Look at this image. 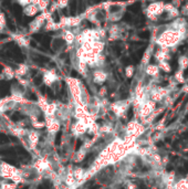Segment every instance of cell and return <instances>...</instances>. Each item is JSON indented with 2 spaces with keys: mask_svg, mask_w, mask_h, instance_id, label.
I'll return each mask as SVG.
<instances>
[{
  "mask_svg": "<svg viewBox=\"0 0 188 189\" xmlns=\"http://www.w3.org/2000/svg\"><path fill=\"white\" fill-rule=\"evenodd\" d=\"M61 137H62V132H59L57 135H55V140H54V143H55V145H60L61 143Z\"/></svg>",
  "mask_w": 188,
  "mask_h": 189,
  "instance_id": "cell-23",
  "label": "cell"
},
{
  "mask_svg": "<svg viewBox=\"0 0 188 189\" xmlns=\"http://www.w3.org/2000/svg\"><path fill=\"white\" fill-rule=\"evenodd\" d=\"M62 45H63V41H62V39H55V40H54V49L55 50L60 49Z\"/></svg>",
  "mask_w": 188,
  "mask_h": 189,
  "instance_id": "cell-19",
  "label": "cell"
},
{
  "mask_svg": "<svg viewBox=\"0 0 188 189\" xmlns=\"http://www.w3.org/2000/svg\"><path fill=\"white\" fill-rule=\"evenodd\" d=\"M146 73L148 74V75H151V76H156V75H158V73H159V67H158V65L151 64V65L147 66Z\"/></svg>",
  "mask_w": 188,
  "mask_h": 189,
  "instance_id": "cell-7",
  "label": "cell"
},
{
  "mask_svg": "<svg viewBox=\"0 0 188 189\" xmlns=\"http://www.w3.org/2000/svg\"><path fill=\"white\" fill-rule=\"evenodd\" d=\"M12 12H13V15H15V17L17 18L18 20H20V21H22V9H21V7L19 6V5H13L12 6Z\"/></svg>",
  "mask_w": 188,
  "mask_h": 189,
  "instance_id": "cell-8",
  "label": "cell"
},
{
  "mask_svg": "<svg viewBox=\"0 0 188 189\" xmlns=\"http://www.w3.org/2000/svg\"><path fill=\"white\" fill-rule=\"evenodd\" d=\"M1 71H2V65L0 64V73H1Z\"/></svg>",
  "mask_w": 188,
  "mask_h": 189,
  "instance_id": "cell-32",
  "label": "cell"
},
{
  "mask_svg": "<svg viewBox=\"0 0 188 189\" xmlns=\"http://www.w3.org/2000/svg\"><path fill=\"white\" fill-rule=\"evenodd\" d=\"M178 66H179V70L181 71H185L188 67V58L186 55H181L178 59Z\"/></svg>",
  "mask_w": 188,
  "mask_h": 189,
  "instance_id": "cell-10",
  "label": "cell"
},
{
  "mask_svg": "<svg viewBox=\"0 0 188 189\" xmlns=\"http://www.w3.org/2000/svg\"><path fill=\"white\" fill-rule=\"evenodd\" d=\"M97 1H103V0H97Z\"/></svg>",
  "mask_w": 188,
  "mask_h": 189,
  "instance_id": "cell-33",
  "label": "cell"
},
{
  "mask_svg": "<svg viewBox=\"0 0 188 189\" xmlns=\"http://www.w3.org/2000/svg\"><path fill=\"white\" fill-rule=\"evenodd\" d=\"M183 92H185V93H188V84L184 85V87H183Z\"/></svg>",
  "mask_w": 188,
  "mask_h": 189,
  "instance_id": "cell-29",
  "label": "cell"
},
{
  "mask_svg": "<svg viewBox=\"0 0 188 189\" xmlns=\"http://www.w3.org/2000/svg\"><path fill=\"white\" fill-rule=\"evenodd\" d=\"M19 189H29L28 186H25V187H22V188H19Z\"/></svg>",
  "mask_w": 188,
  "mask_h": 189,
  "instance_id": "cell-31",
  "label": "cell"
},
{
  "mask_svg": "<svg viewBox=\"0 0 188 189\" xmlns=\"http://www.w3.org/2000/svg\"><path fill=\"white\" fill-rule=\"evenodd\" d=\"M33 60H34V62H37V63L40 64V65H42V64H44V63L49 62V58L43 57V55H40V54H35V55H33Z\"/></svg>",
  "mask_w": 188,
  "mask_h": 189,
  "instance_id": "cell-15",
  "label": "cell"
},
{
  "mask_svg": "<svg viewBox=\"0 0 188 189\" xmlns=\"http://www.w3.org/2000/svg\"><path fill=\"white\" fill-rule=\"evenodd\" d=\"M132 74H133V67L132 66H127V69H126V75L127 76H132Z\"/></svg>",
  "mask_w": 188,
  "mask_h": 189,
  "instance_id": "cell-25",
  "label": "cell"
},
{
  "mask_svg": "<svg viewBox=\"0 0 188 189\" xmlns=\"http://www.w3.org/2000/svg\"><path fill=\"white\" fill-rule=\"evenodd\" d=\"M81 145H82V140H77V146H75V150H79V149H80V147H81Z\"/></svg>",
  "mask_w": 188,
  "mask_h": 189,
  "instance_id": "cell-26",
  "label": "cell"
},
{
  "mask_svg": "<svg viewBox=\"0 0 188 189\" xmlns=\"http://www.w3.org/2000/svg\"><path fill=\"white\" fill-rule=\"evenodd\" d=\"M174 79L176 83H184L185 82V77H184V71L181 70H177L175 74H174Z\"/></svg>",
  "mask_w": 188,
  "mask_h": 189,
  "instance_id": "cell-13",
  "label": "cell"
},
{
  "mask_svg": "<svg viewBox=\"0 0 188 189\" xmlns=\"http://www.w3.org/2000/svg\"><path fill=\"white\" fill-rule=\"evenodd\" d=\"M155 106H156V103L154 101H148L142 107V115L145 116V117L149 116L155 111Z\"/></svg>",
  "mask_w": 188,
  "mask_h": 189,
  "instance_id": "cell-3",
  "label": "cell"
},
{
  "mask_svg": "<svg viewBox=\"0 0 188 189\" xmlns=\"http://www.w3.org/2000/svg\"><path fill=\"white\" fill-rule=\"evenodd\" d=\"M10 92V84L6 81H2L0 83V96H6Z\"/></svg>",
  "mask_w": 188,
  "mask_h": 189,
  "instance_id": "cell-6",
  "label": "cell"
},
{
  "mask_svg": "<svg viewBox=\"0 0 188 189\" xmlns=\"http://www.w3.org/2000/svg\"><path fill=\"white\" fill-rule=\"evenodd\" d=\"M9 140H10V138H9L8 136H6L5 134H1V133H0V144L9 143Z\"/></svg>",
  "mask_w": 188,
  "mask_h": 189,
  "instance_id": "cell-20",
  "label": "cell"
},
{
  "mask_svg": "<svg viewBox=\"0 0 188 189\" xmlns=\"http://www.w3.org/2000/svg\"><path fill=\"white\" fill-rule=\"evenodd\" d=\"M33 39L39 41L41 44H43L47 49L49 48V44H50V41H51V38L49 35H45V34H34Z\"/></svg>",
  "mask_w": 188,
  "mask_h": 189,
  "instance_id": "cell-5",
  "label": "cell"
},
{
  "mask_svg": "<svg viewBox=\"0 0 188 189\" xmlns=\"http://www.w3.org/2000/svg\"><path fill=\"white\" fill-rule=\"evenodd\" d=\"M183 15H188V6L183 8Z\"/></svg>",
  "mask_w": 188,
  "mask_h": 189,
  "instance_id": "cell-28",
  "label": "cell"
},
{
  "mask_svg": "<svg viewBox=\"0 0 188 189\" xmlns=\"http://www.w3.org/2000/svg\"><path fill=\"white\" fill-rule=\"evenodd\" d=\"M158 67L163 70L164 72H166V73H169L171 71V64L167 62V61H162V62H158Z\"/></svg>",
  "mask_w": 188,
  "mask_h": 189,
  "instance_id": "cell-14",
  "label": "cell"
},
{
  "mask_svg": "<svg viewBox=\"0 0 188 189\" xmlns=\"http://www.w3.org/2000/svg\"><path fill=\"white\" fill-rule=\"evenodd\" d=\"M70 7H71V12L72 13H75V11H77V0H72L71 1V3H70Z\"/></svg>",
  "mask_w": 188,
  "mask_h": 189,
  "instance_id": "cell-21",
  "label": "cell"
},
{
  "mask_svg": "<svg viewBox=\"0 0 188 189\" xmlns=\"http://www.w3.org/2000/svg\"><path fill=\"white\" fill-rule=\"evenodd\" d=\"M174 189H188V178L176 181L174 185Z\"/></svg>",
  "mask_w": 188,
  "mask_h": 189,
  "instance_id": "cell-9",
  "label": "cell"
},
{
  "mask_svg": "<svg viewBox=\"0 0 188 189\" xmlns=\"http://www.w3.org/2000/svg\"><path fill=\"white\" fill-rule=\"evenodd\" d=\"M164 11H166L168 13V16L171 17V18H177L178 15H179L178 9L176 8L173 3H166V5H164Z\"/></svg>",
  "mask_w": 188,
  "mask_h": 189,
  "instance_id": "cell-4",
  "label": "cell"
},
{
  "mask_svg": "<svg viewBox=\"0 0 188 189\" xmlns=\"http://www.w3.org/2000/svg\"><path fill=\"white\" fill-rule=\"evenodd\" d=\"M5 162H7L8 164L12 165V166H18V162L16 159H13L12 157L11 158H5Z\"/></svg>",
  "mask_w": 188,
  "mask_h": 189,
  "instance_id": "cell-22",
  "label": "cell"
},
{
  "mask_svg": "<svg viewBox=\"0 0 188 189\" xmlns=\"http://www.w3.org/2000/svg\"><path fill=\"white\" fill-rule=\"evenodd\" d=\"M15 150L18 153V155L21 157V158H23V159H30V158H31L30 155H29V153H27L26 149L23 147H21V146H17Z\"/></svg>",
  "mask_w": 188,
  "mask_h": 189,
  "instance_id": "cell-11",
  "label": "cell"
},
{
  "mask_svg": "<svg viewBox=\"0 0 188 189\" xmlns=\"http://www.w3.org/2000/svg\"><path fill=\"white\" fill-rule=\"evenodd\" d=\"M0 155L1 156L13 157L16 155V150H15V148H2V149H0Z\"/></svg>",
  "mask_w": 188,
  "mask_h": 189,
  "instance_id": "cell-12",
  "label": "cell"
},
{
  "mask_svg": "<svg viewBox=\"0 0 188 189\" xmlns=\"http://www.w3.org/2000/svg\"><path fill=\"white\" fill-rule=\"evenodd\" d=\"M111 11L112 12H114V11H115V10H116V11H117V10H119V7H115V6H113V7H111Z\"/></svg>",
  "mask_w": 188,
  "mask_h": 189,
  "instance_id": "cell-30",
  "label": "cell"
},
{
  "mask_svg": "<svg viewBox=\"0 0 188 189\" xmlns=\"http://www.w3.org/2000/svg\"><path fill=\"white\" fill-rule=\"evenodd\" d=\"M183 34L179 33L177 30H174V29H169V30H166L165 32H163L158 40L157 43L162 47V48H167L169 49L171 47H175L176 44H178L180 42V40L183 39Z\"/></svg>",
  "mask_w": 188,
  "mask_h": 189,
  "instance_id": "cell-1",
  "label": "cell"
},
{
  "mask_svg": "<svg viewBox=\"0 0 188 189\" xmlns=\"http://www.w3.org/2000/svg\"><path fill=\"white\" fill-rule=\"evenodd\" d=\"M41 83H42V76L41 75H38V76L34 77V84L35 85H40Z\"/></svg>",
  "mask_w": 188,
  "mask_h": 189,
  "instance_id": "cell-24",
  "label": "cell"
},
{
  "mask_svg": "<svg viewBox=\"0 0 188 189\" xmlns=\"http://www.w3.org/2000/svg\"><path fill=\"white\" fill-rule=\"evenodd\" d=\"M28 98H29V99H30V100H33V101H35V100H37V96H35L34 94H32V93H30Z\"/></svg>",
  "mask_w": 188,
  "mask_h": 189,
  "instance_id": "cell-27",
  "label": "cell"
},
{
  "mask_svg": "<svg viewBox=\"0 0 188 189\" xmlns=\"http://www.w3.org/2000/svg\"><path fill=\"white\" fill-rule=\"evenodd\" d=\"M50 187H51V182L45 180V181H43L42 184H40L37 189H50Z\"/></svg>",
  "mask_w": 188,
  "mask_h": 189,
  "instance_id": "cell-17",
  "label": "cell"
},
{
  "mask_svg": "<svg viewBox=\"0 0 188 189\" xmlns=\"http://www.w3.org/2000/svg\"><path fill=\"white\" fill-rule=\"evenodd\" d=\"M94 155L93 154H91V155H87V156L85 157V159H84V162H83V167H87L89 165L91 164L92 162H93L94 159Z\"/></svg>",
  "mask_w": 188,
  "mask_h": 189,
  "instance_id": "cell-16",
  "label": "cell"
},
{
  "mask_svg": "<svg viewBox=\"0 0 188 189\" xmlns=\"http://www.w3.org/2000/svg\"><path fill=\"white\" fill-rule=\"evenodd\" d=\"M164 11V3L163 2H154L148 7V15L151 18L155 19V16H158Z\"/></svg>",
  "mask_w": 188,
  "mask_h": 189,
  "instance_id": "cell-2",
  "label": "cell"
},
{
  "mask_svg": "<svg viewBox=\"0 0 188 189\" xmlns=\"http://www.w3.org/2000/svg\"><path fill=\"white\" fill-rule=\"evenodd\" d=\"M23 118V115L22 114H20L19 112H16V113H13L12 116H11V120L13 121V122H17V121H20V120H22Z\"/></svg>",
  "mask_w": 188,
  "mask_h": 189,
  "instance_id": "cell-18",
  "label": "cell"
}]
</instances>
